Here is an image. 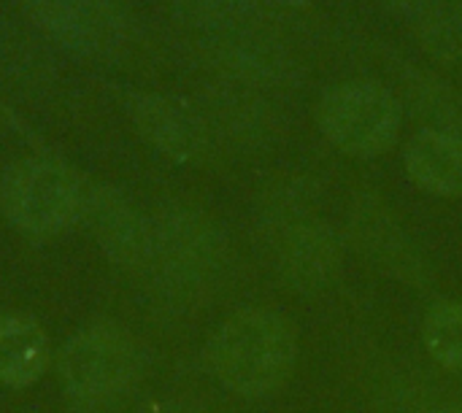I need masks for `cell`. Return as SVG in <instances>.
I'll return each instance as SVG.
<instances>
[{
	"instance_id": "1",
	"label": "cell",
	"mask_w": 462,
	"mask_h": 413,
	"mask_svg": "<svg viewBox=\"0 0 462 413\" xmlns=\"http://www.w3.org/2000/svg\"><path fill=\"white\" fill-rule=\"evenodd\" d=\"M298 338L292 325L265 308L233 314L208 341L206 363L214 379L241 395L263 398L276 392L295 371Z\"/></svg>"
},
{
	"instance_id": "2",
	"label": "cell",
	"mask_w": 462,
	"mask_h": 413,
	"mask_svg": "<svg viewBox=\"0 0 462 413\" xmlns=\"http://www.w3.org/2000/svg\"><path fill=\"white\" fill-rule=\"evenodd\" d=\"M225 235L200 211L171 206L152 216V254L143 273L162 298L192 303L203 298L225 268Z\"/></svg>"
},
{
	"instance_id": "3",
	"label": "cell",
	"mask_w": 462,
	"mask_h": 413,
	"mask_svg": "<svg viewBox=\"0 0 462 413\" xmlns=\"http://www.w3.org/2000/svg\"><path fill=\"white\" fill-rule=\"evenodd\" d=\"M89 184L57 157H22L0 179L3 216L30 238H54L84 219Z\"/></svg>"
},
{
	"instance_id": "4",
	"label": "cell",
	"mask_w": 462,
	"mask_h": 413,
	"mask_svg": "<svg viewBox=\"0 0 462 413\" xmlns=\"http://www.w3.org/2000/svg\"><path fill=\"white\" fill-rule=\"evenodd\" d=\"M138 376V344L111 322L79 330L60 352L62 390L81 408L111 406L135 387Z\"/></svg>"
},
{
	"instance_id": "5",
	"label": "cell",
	"mask_w": 462,
	"mask_h": 413,
	"mask_svg": "<svg viewBox=\"0 0 462 413\" xmlns=\"http://www.w3.org/2000/svg\"><path fill=\"white\" fill-rule=\"evenodd\" d=\"M325 138L352 157L387 151L401 130V103L376 81H344L325 92L317 111Z\"/></svg>"
},
{
	"instance_id": "6",
	"label": "cell",
	"mask_w": 462,
	"mask_h": 413,
	"mask_svg": "<svg viewBox=\"0 0 462 413\" xmlns=\"http://www.w3.org/2000/svg\"><path fill=\"white\" fill-rule=\"evenodd\" d=\"M22 5L49 38L76 54H111L127 32L122 0H22Z\"/></svg>"
},
{
	"instance_id": "7",
	"label": "cell",
	"mask_w": 462,
	"mask_h": 413,
	"mask_svg": "<svg viewBox=\"0 0 462 413\" xmlns=\"http://www.w3.org/2000/svg\"><path fill=\"white\" fill-rule=\"evenodd\" d=\"M125 111L141 138L176 162H200L208 151L206 119L192 103L162 92H127Z\"/></svg>"
},
{
	"instance_id": "8",
	"label": "cell",
	"mask_w": 462,
	"mask_h": 413,
	"mask_svg": "<svg viewBox=\"0 0 462 413\" xmlns=\"http://www.w3.org/2000/svg\"><path fill=\"white\" fill-rule=\"evenodd\" d=\"M341 265L344 243L325 222L303 216L276 233V268L290 289L300 295L322 292L338 279Z\"/></svg>"
},
{
	"instance_id": "9",
	"label": "cell",
	"mask_w": 462,
	"mask_h": 413,
	"mask_svg": "<svg viewBox=\"0 0 462 413\" xmlns=\"http://www.w3.org/2000/svg\"><path fill=\"white\" fill-rule=\"evenodd\" d=\"M84 222L100 252L122 271H146L152 254V216L141 214L119 189L89 184Z\"/></svg>"
},
{
	"instance_id": "10",
	"label": "cell",
	"mask_w": 462,
	"mask_h": 413,
	"mask_svg": "<svg viewBox=\"0 0 462 413\" xmlns=\"http://www.w3.org/2000/svg\"><path fill=\"white\" fill-rule=\"evenodd\" d=\"M349 230H352V243L374 268L411 287L430 284V268L422 252L414 246L406 230L393 219V214L382 208L376 200L365 197L352 208Z\"/></svg>"
},
{
	"instance_id": "11",
	"label": "cell",
	"mask_w": 462,
	"mask_h": 413,
	"mask_svg": "<svg viewBox=\"0 0 462 413\" xmlns=\"http://www.w3.org/2000/svg\"><path fill=\"white\" fill-rule=\"evenodd\" d=\"M51 360L46 330L27 314L0 317V384L30 387L35 384Z\"/></svg>"
},
{
	"instance_id": "12",
	"label": "cell",
	"mask_w": 462,
	"mask_h": 413,
	"mask_svg": "<svg viewBox=\"0 0 462 413\" xmlns=\"http://www.w3.org/2000/svg\"><path fill=\"white\" fill-rule=\"evenodd\" d=\"M406 170L430 195H462V138L441 130H422L406 146Z\"/></svg>"
},
{
	"instance_id": "13",
	"label": "cell",
	"mask_w": 462,
	"mask_h": 413,
	"mask_svg": "<svg viewBox=\"0 0 462 413\" xmlns=\"http://www.w3.org/2000/svg\"><path fill=\"white\" fill-rule=\"evenodd\" d=\"M422 341L428 354L447 371H462V303H436L422 325Z\"/></svg>"
},
{
	"instance_id": "14",
	"label": "cell",
	"mask_w": 462,
	"mask_h": 413,
	"mask_svg": "<svg viewBox=\"0 0 462 413\" xmlns=\"http://www.w3.org/2000/svg\"><path fill=\"white\" fill-rule=\"evenodd\" d=\"M254 0H173V5L192 19H203V22H219L227 16H236L241 11H246Z\"/></svg>"
},
{
	"instance_id": "15",
	"label": "cell",
	"mask_w": 462,
	"mask_h": 413,
	"mask_svg": "<svg viewBox=\"0 0 462 413\" xmlns=\"http://www.w3.org/2000/svg\"><path fill=\"white\" fill-rule=\"evenodd\" d=\"M146 413H203L200 408L189 406V403H157Z\"/></svg>"
},
{
	"instance_id": "16",
	"label": "cell",
	"mask_w": 462,
	"mask_h": 413,
	"mask_svg": "<svg viewBox=\"0 0 462 413\" xmlns=\"http://www.w3.org/2000/svg\"><path fill=\"white\" fill-rule=\"evenodd\" d=\"M436 413H462V406H444L441 411Z\"/></svg>"
}]
</instances>
